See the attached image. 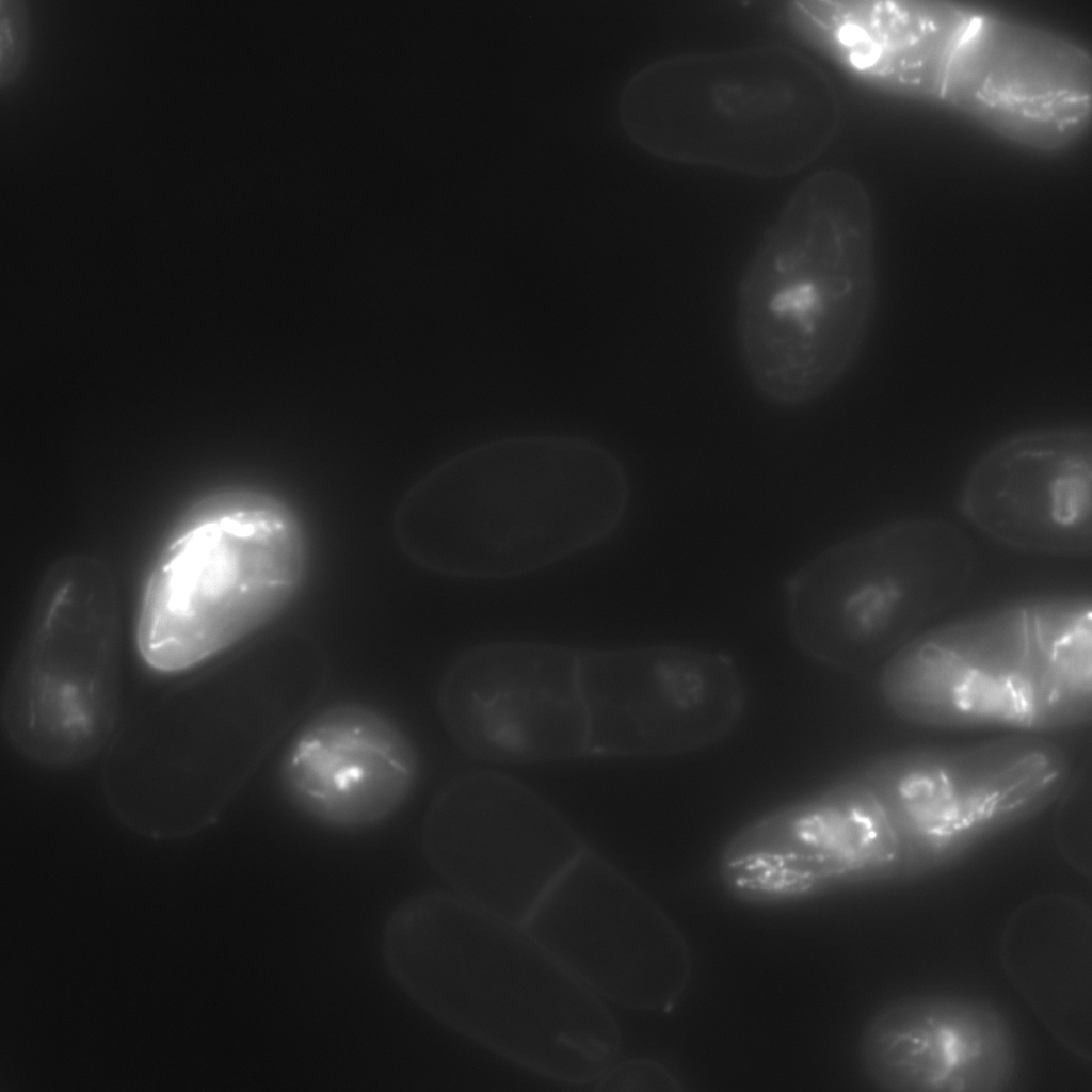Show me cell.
<instances>
[{"mask_svg":"<svg viewBox=\"0 0 1092 1092\" xmlns=\"http://www.w3.org/2000/svg\"><path fill=\"white\" fill-rule=\"evenodd\" d=\"M398 987L439 1024L536 1075L593 1083L616 1060L612 1013L520 930L454 894L401 901L382 933Z\"/></svg>","mask_w":1092,"mask_h":1092,"instance_id":"cell-1","label":"cell"},{"mask_svg":"<svg viewBox=\"0 0 1092 1092\" xmlns=\"http://www.w3.org/2000/svg\"><path fill=\"white\" fill-rule=\"evenodd\" d=\"M619 459L572 435H516L448 459L404 496L399 547L415 564L450 577L494 580L530 574L610 537L628 509Z\"/></svg>","mask_w":1092,"mask_h":1092,"instance_id":"cell-2","label":"cell"},{"mask_svg":"<svg viewBox=\"0 0 1092 1092\" xmlns=\"http://www.w3.org/2000/svg\"><path fill=\"white\" fill-rule=\"evenodd\" d=\"M876 295L866 189L842 170L812 174L764 234L738 283L736 342L755 390L785 407L826 394L861 354Z\"/></svg>","mask_w":1092,"mask_h":1092,"instance_id":"cell-3","label":"cell"},{"mask_svg":"<svg viewBox=\"0 0 1092 1092\" xmlns=\"http://www.w3.org/2000/svg\"><path fill=\"white\" fill-rule=\"evenodd\" d=\"M616 114L629 141L651 156L771 178L825 151L840 105L813 59L767 44L652 61L623 84Z\"/></svg>","mask_w":1092,"mask_h":1092,"instance_id":"cell-4","label":"cell"},{"mask_svg":"<svg viewBox=\"0 0 1092 1092\" xmlns=\"http://www.w3.org/2000/svg\"><path fill=\"white\" fill-rule=\"evenodd\" d=\"M880 687L897 716L926 726L1039 734L1089 723L1090 600L1034 599L914 636Z\"/></svg>","mask_w":1092,"mask_h":1092,"instance_id":"cell-5","label":"cell"},{"mask_svg":"<svg viewBox=\"0 0 1092 1092\" xmlns=\"http://www.w3.org/2000/svg\"><path fill=\"white\" fill-rule=\"evenodd\" d=\"M307 565L303 524L276 495L231 488L202 498L147 577L135 631L142 659L175 673L231 647L291 601Z\"/></svg>","mask_w":1092,"mask_h":1092,"instance_id":"cell-6","label":"cell"},{"mask_svg":"<svg viewBox=\"0 0 1092 1092\" xmlns=\"http://www.w3.org/2000/svg\"><path fill=\"white\" fill-rule=\"evenodd\" d=\"M975 566L970 539L946 520L903 519L846 537L785 580L789 637L824 668L865 669L953 605Z\"/></svg>","mask_w":1092,"mask_h":1092,"instance_id":"cell-7","label":"cell"},{"mask_svg":"<svg viewBox=\"0 0 1092 1092\" xmlns=\"http://www.w3.org/2000/svg\"><path fill=\"white\" fill-rule=\"evenodd\" d=\"M885 872L931 868L1037 817L1072 772L1066 750L1039 735L911 748L855 770Z\"/></svg>","mask_w":1092,"mask_h":1092,"instance_id":"cell-8","label":"cell"},{"mask_svg":"<svg viewBox=\"0 0 1092 1092\" xmlns=\"http://www.w3.org/2000/svg\"><path fill=\"white\" fill-rule=\"evenodd\" d=\"M117 703L114 581L97 559L67 557L43 580L10 667L2 693L4 729L30 759L70 766L106 743Z\"/></svg>","mask_w":1092,"mask_h":1092,"instance_id":"cell-9","label":"cell"},{"mask_svg":"<svg viewBox=\"0 0 1092 1092\" xmlns=\"http://www.w3.org/2000/svg\"><path fill=\"white\" fill-rule=\"evenodd\" d=\"M421 844L454 895L518 930L588 848L544 797L492 770L460 774L438 790Z\"/></svg>","mask_w":1092,"mask_h":1092,"instance_id":"cell-10","label":"cell"},{"mask_svg":"<svg viewBox=\"0 0 1092 1092\" xmlns=\"http://www.w3.org/2000/svg\"><path fill=\"white\" fill-rule=\"evenodd\" d=\"M599 998L639 1011L673 1007L691 975L677 926L585 848L519 929Z\"/></svg>","mask_w":1092,"mask_h":1092,"instance_id":"cell-11","label":"cell"},{"mask_svg":"<svg viewBox=\"0 0 1092 1092\" xmlns=\"http://www.w3.org/2000/svg\"><path fill=\"white\" fill-rule=\"evenodd\" d=\"M588 758L682 755L725 738L739 723L745 689L726 655L653 644L578 648Z\"/></svg>","mask_w":1092,"mask_h":1092,"instance_id":"cell-12","label":"cell"},{"mask_svg":"<svg viewBox=\"0 0 1092 1092\" xmlns=\"http://www.w3.org/2000/svg\"><path fill=\"white\" fill-rule=\"evenodd\" d=\"M436 706L454 745L479 761L588 758L578 648L525 640L469 647L444 672Z\"/></svg>","mask_w":1092,"mask_h":1092,"instance_id":"cell-13","label":"cell"},{"mask_svg":"<svg viewBox=\"0 0 1092 1092\" xmlns=\"http://www.w3.org/2000/svg\"><path fill=\"white\" fill-rule=\"evenodd\" d=\"M940 100L1025 147L1073 144L1092 113V62L1047 30L980 13L946 68Z\"/></svg>","mask_w":1092,"mask_h":1092,"instance_id":"cell-14","label":"cell"},{"mask_svg":"<svg viewBox=\"0 0 1092 1092\" xmlns=\"http://www.w3.org/2000/svg\"><path fill=\"white\" fill-rule=\"evenodd\" d=\"M960 505L977 529L1008 547L1089 557L1091 429L1038 428L999 439L969 470Z\"/></svg>","mask_w":1092,"mask_h":1092,"instance_id":"cell-15","label":"cell"},{"mask_svg":"<svg viewBox=\"0 0 1092 1092\" xmlns=\"http://www.w3.org/2000/svg\"><path fill=\"white\" fill-rule=\"evenodd\" d=\"M419 775L415 746L379 709L332 704L303 721L277 767V784L293 809L322 828L359 832L395 816Z\"/></svg>","mask_w":1092,"mask_h":1092,"instance_id":"cell-16","label":"cell"},{"mask_svg":"<svg viewBox=\"0 0 1092 1092\" xmlns=\"http://www.w3.org/2000/svg\"><path fill=\"white\" fill-rule=\"evenodd\" d=\"M1005 1017L982 1001L906 998L872 1017L860 1058L869 1080L894 1092H996L1014 1070Z\"/></svg>","mask_w":1092,"mask_h":1092,"instance_id":"cell-17","label":"cell"},{"mask_svg":"<svg viewBox=\"0 0 1092 1092\" xmlns=\"http://www.w3.org/2000/svg\"><path fill=\"white\" fill-rule=\"evenodd\" d=\"M802 9L848 65L892 94L940 99L946 68L980 11L945 1H821Z\"/></svg>","mask_w":1092,"mask_h":1092,"instance_id":"cell-18","label":"cell"},{"mask_svg":"<svg viewBox=\"0 0 1092 1092\" xmlns=\"http://www.w3.org/2000/svg\"><path fill=\"white\" fill-rule=\"evenodd\" d=\"M594 1083L597 1091H682L678 1078L667 1066L649 1058H631L622 1062L614 1061Z\"/></svg>","mask_w":1092,"mask_h":1092,"instance_id":"cell-19","label":"cell"},{"mask_svg":"<svg viewBox=\"0 0 1092 1092\" xmlns=\"http://www.w3.org/2000/svg\"><path fill=\"white\" fill-rule=\"evenodd\" d=\"M30 47V17L23 0H0V87L21 73Z\"/></svg>","mask_w":1092,"mask_h":1092,"instance_id":"cell-20","label":"cell"}]
</instances>
